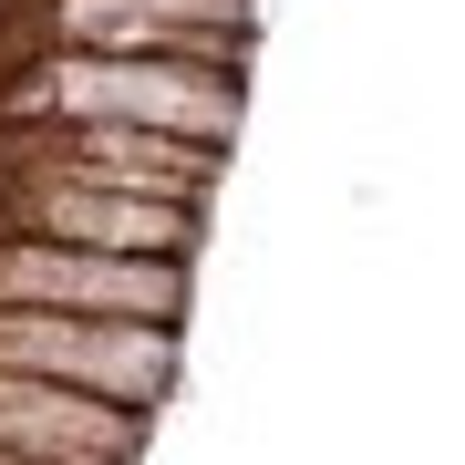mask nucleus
Here are the masks:
<instances>
[{
    "label": "nucleus",
    "instance_id": "nucleus-1",
    "mask_svg": "<svg viewBox=\"0 0 465 465\" xmlns=\"http://www.w3.org/2000/svg\"><path fill=\"white\" fill-rule=\"evenodd\" d=\"M0 124H134V134L228 145L238 73L124 63V52H42V63H21L11 84H0Z\"/></svg>",
    "mask_w": 465,
    "mask_h": 465
},
{
    "label": "nucleus",
    "instance_id": "nucleus-2",
    "mask_svg": "<svg viewBox=\"0 0 465 465\" xmlns=\"http://www.w3.org/2000/svg\"><path fill=\"white\" fill-rule=\"evenodd\" d=\"M176 341L155 321H63V311H0V372L21 382H63V393H94V403H134L166 382Z\"/></svg>",
    "mask_w": 465,
    "mask_h": 465
},
{
    "label": "nucleus",
    "instance_id": "nucleus-3",
    "mask_svg": "<svg viewBox=\"0 0 465 465\" xmlns=\"http://www.w3.org/2000/svg\"><path fill=\"white\" fill-rule=\"evenodd\" d=\"M0 311H63V321H166L186 311V269L166 259H94V249H42L0 238Z\"/></svg>",
    "mask_w": 465,
    "mask_h": 465
}]
</instances>
